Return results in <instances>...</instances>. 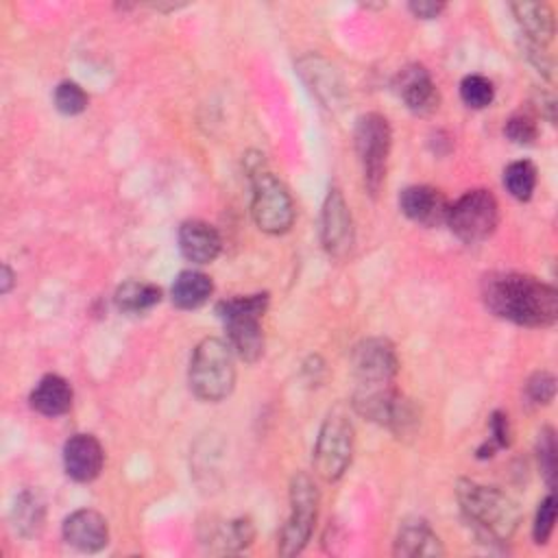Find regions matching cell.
<instances>
[{"label": "cell", "mask_w": 558, "mask_h": 558, "mask_svg": "<svg viewBox=\"0 0 558 558\" xmlns=\"http://www.w3.org/2000/svg\"><path fill=\"white\" fill-rule=\"evenodd\" d=\"M482 301L495 316L523 327H551L558 318L556 288L525 272L486 275Z\"/></svg>", "instance_id": "cell-1"}, {"label": "cell", "mask_w": 558, "mask_h": 558, "mask_svg": "<svg viewBox=\"0 0 558 558\" xmlns=\"http://www.w3.org/2000/svg\"><path fill=\"white\" fill-rule=\"evenodd\" d=\"M456 497L464 519L482 538L506 543L514 536L521 523V510L508 493L497 486L460 480L456 486Z\"/></svg>", "instance_id": "cell-2"}, {"label": "cell", "mask_w": 558, "mask_h": 558, "mask_svg": "<svg viewBox=\"0 0 558 558\" xmlns=\"http://www.w3.org/2000/svg\"><path fill=\"white\" fill-rule=\"evenodd\" d=\"M266 307H268L266 292L233 296V299L220 301L216 307L227 329V342L231 344L233 353L248 364L257 362L264 353L262 318Z\"/></svg>", "instance_id": "cell-3"}, {"label": "cell", "mask_w": 558, "mask_h": 558, "mask_svg": "<svg viewBox=\"0 0 558 558\" xmlns=\"http://www.w3.org/2000/svg\"><path fill=\"white\" fill-rule=\"evenodd\" d=\"M235 386L233 349L222 338H203L190 360V388L201 401H222Z\"/></svg>", "instance_id": "cell-4"}, {"label": "cell", "mask_w": 558, "mask_h": 558, "mask_svg": "<svg viewBox=\"0 0 558 558\" xmlns=\"http://www.w3.org/2000/svg\"><path fill=\"white\" fill-rule=\"evenodd\" d=\"M353 442L355 432L349 414L342 408L331 410L323 421L314 445L316 473L327 482L342 477L353 458Z\"/></svg>", "instance_id": "cell-5"}, {"label": "cell", "mask_w": 558, "mask_h": 558, "mask_svg": "<svg viewBox=\"0 0 558 558\" xmlns=\"http://www.w3.org/2000/svg\"><path fill=\"white\" fill-rule=\"evenodd\" d=\"M355 150L364 172V185L371 196H377L388 168V155L392 144L390 124L381 113H364L355 122Z\"/></svg>", "instance_id": "cell-6"}, {"label": "cell", "mask_w": 558, "mask_h": 558, "mask_svg": "<svg viewBox=\"0 0 558 558\" xmlns=\"http://www.w3.org/2000/svg\"><path fill=\"white\" fill-rule=\"evenodd\" d=\"M251 179V214L255 225L270 235H281L290 231L294 222V201L288 187L268 170H257L248 174Z\"/></svg>", "instance_id": "cell-7"}, {"label": "cell", "mask_w": 558, "mask_h": 558, "mask_svg": "<svg viewBox=\"0 0 558 558\" xmlns=\"http://www.w3.org/2000/svg\"><path fill=\"white\" fill-rule=\"evenodd\" d=\"M318 514V488L307 473H296L290 482V514L279 534V554L294 556L312 538Z\"/></svg>", "instance_id": "cell-8"}, {"label": "cell", "mask_w": 558, "mask_h": 558, "mask_svg": "<svg viewBox=\"0 0 558 558\" xmlns=\"http://www.w3.org/2000/svg\"><path fill=\"white\" fill-rule=\"evenodd\" d=\"M456 238L475 244L493 235L499 222L497 198L488 190H469L453 205H449L447 220Z\"/></svg>", "instance_id": "cell-9"}, {"label": "cell", "mask_w": 558, "mask_h": 558, "mask_svg": "<svg viewBox=\"0 0 558 558\" xmlns=\"http://www.w3.org/2000/svg\"><path fill=\"white\" fill-rule=\"evenodd\" d=\"M353 373L357 384L375 386V384H392L399 371V357L395 344L386 338H368L362 340L351 355Z\"/></svg>", "instance_id": "cell-10"}, {"label": "cell", "mask_w": 558, "mask_h": 558, "mask_svg": "<svg viewBox=\"0 0 558 558\" xmlns=\"http://www.w3.org/2000/svg\"><path fill=\"white\" fill-rule=\"evenodd\" d=\"M320 240L325 251L336 259H344L353 248V240H355L353 218L342 192L336 187L329 190L323 203Z\"/></svg>", "instance_id": "cell-11"}, {"label": "cell", "mask_w": 558, "mask_h": 558, "mask_svg": "<svg viewBox=\"0 0 558 558\" xmlns=\"http://www.w3.org/2000/svg\"><path fill=\"white\" fill-rule=\"evenodd\" d=\"M395 87H397L399 98L405 102V107H408L412 113L427 116V113H432V111L438 109L440 94H438L436 83L432 81L429 72H427L423 65H418V63L405 65V68L397 74Z\"/></svg>", "instance_id": "cell-12"}, {"label": "cell", "mask_w": 558, "mask_h": 558, "mask_svg": "<svg viewBox=\"0 0 558 558\" xmlns=\"http://www.w3.org/2000/svg\"><path fill=\"white\" fill-rule=\"evenodd\" d=\"M399 209L421 227H436L447 220L449 201L432 185H410L399 194Z\"/></svg>", "instance_id": "cell-13"}, {"label": "cell", "mask_w": 558, "mask_h": 558, "mask_svg": "<svg viewBox=\"0 0 558 558\" xmlns=\"http://www.w3.org/2000/svg\"><path fill=\"white\" fill-rule=\"evenodd\" d=\"M105 451L96 436L74 434L63 445V466L74 482H92L100 475Z\"/></svg>", "instance_id": "cell-14"}, {"label": "cell", "mask_w": 558, "mask_h": 558, "mask_svg": "<svg viewBox=\"0 0 558 558\" xmlns=\"http://www.w3.org/2000/svg\"><path fill=\"white\" fill-rule=\"evenodd\" d=\"M63 538L68 545L76 547L78 551H100L109 543V525L107 519L89 508L74 510L63 521Z\"/></svg>", "instance_id": "cell-15"}, {"label": "cell", "mask_w": 558, "mask_h": 558, "mask_svg": "<svg viewBox=\"0 0 558 558\" xmlns=\"http://www.w3.org/2000/svg\"><path fill=\"white\" fill-rule=\"evenodd\" d=\"M181 255L192 264H209L218 257L222 240L205 220H185L177 233Z\"/></svg>", "instance_id": "cell-16"}, {"label": "cell", "mask_w": 558, "mask_h": 558, "mask_svg": "<svg viewBox=\"0 0 558 558\" xmlns=\"http://www.w3.org/2000/svg\"><path fill=\"white\" fill-rule=\"evenodd\" d=\"M392 551L395 556H403V558H416V556L434 558L445 554L440 538L423 519H408L401 523Z\"/></svg>", "instance_id": "cell-17"}, {"label": "cell", "mask_w": 558, "mask_h": 558, "mask_svg": "<svg viewBox=\"0 0 558 558\" xmlns=\"http://www.w3.org/2000/svg\"><path fill=\"white\" fill-rule=\"evenodd\" d=\"M510 11L525 35V41L534 46H545L551 41L556 24H554V11L545 2H512Z\"/></svg>", "instance_id": "cell-18"}, {"label": "cell", "mask_w": 558, "mask_h": 558, "mask_svg": "<svg viewBox=\"0 0 558 558\" xmlns=\"http://www.w3.org/2000/svg\"><path fill=\"white\" fill-rule=\"evenodd\" d=\"M72 386L61 375H44L31 392V408L44 416H61L72 408Z\"/></svg>", "instance_id": "cell-19"}, {"label": "cell", "mask_w": 558, "mask_h": 558, "mask_svg": "<svg viewBox=\"0 0 558 558\" xmlns=\"http://www.w3.org/2000/svg\"><path fill=\"white\" fill-rule=\"evenodd\" d=\"M299 65H301V74H303V78L307 81V85L312 87V92H314L327 107L338 105L342 89H340V81H338L333 68H331L325 59L314 57V54L301 59Z\"/></svg>", "instance_id": "cell-20"}, {"label": "cell", "mask_w": 558, "mask_h": 558, "mask_svg": "<svg viewBox=\"0 0 558 558\" xmlns=\"http://www.w3.org/2000/svg\"><path fill=\"white\" fill-rule=\"evenodd\" d=\"M214 292V281L201 272V270H183L177 275L172 288H170V296L172 303L181 310H196L203 303H207V299Z\"/></svg>", "instance_id": "cell-21"}, {"label": "cell", "mask_w": 558, "mask_h": 558, "mask_svg": "<svg viewBox=\"0 0 558 558\" xmlns=\"http://www.w3.org/2000/svg\"><path fill=\"white\" fill-rule=\"evenodd\" d=\"M116 305L126 314H142L161 301V290L146 281H124L116 290Z\"/></svg>", "instance_id": "cell-22"}, {"label": "cell", "mask_w": 558, "mask_h": 558, "mask_svg": "<svg viewBox=\"0 0 558 558\" xmlns=\"http://www.w3.org/2000/svg\"><path fill=\"white\" fill-rule=\"evenodd\" d=\"M11 521L17 534L35 536L44 525V501L35 493H22L11 508Z\"/></svg>", "instance_id": "cell-23"}, {"label": "cell", "mask_w": 558, "mask_h": 558, "mask_svg": "<svg viewBox=\"0 0 558 558\" xmlns=\"http://www.w3.org/2000/svg\"><path fill=\"white\" fill-rule=\"evenodd\" d=\"M504 185L512 198L530 201L536 187V166L527 159L508 163V168L504 170Z\"/></svg>", "instance_id": "cell-24"}, {"label": "cell", "mask_w": 558, "mask_h": 558, "mask_svg": "<svg viewBox=\"0 0 558 558\" xmlns=\"http://www.w3.org/2000/svg\"><path fill=\"white\" fill-rule=\"evenodd\" d=\"M253 536H255L253 523H251V519L244 517V519H235V521L214 527L209 541L218 543L222 551H238V549H244L246 545H251Z\"/></svg>", "instance_id": "cell-25"}, {"label": "cell", "mask_w": 558, "mask_h": 558, "mask_svg": "<svg viewBox=\"0 0 558 558\" xmlns=\"http://www.w3.org/2000/svg\"><path fill=\"white\" fill-rule=\"evenodd\" d=\"M460 98L471 109H486L495 98V87L486 76L469 74L460 83Z\"/></svg>", "instance_id": "cell-26"}, {"label": "cell", "mask_w": 558, "mask_h": 558, "mask_svg": "<svg viewBox=\"0 0 558 558\" xmlns=\"http://www.w3.org/2000/svg\"><path fill=\"white\" fill-rule=\"evenodd\" d=\"M87 94L74 81H61L54 89V107L65 116H76L87 109Z\"/></svg>", "instance_id": "cell-27"}, {"label": "cell", "mask_w": 558, "mask_h": 558, "mask_svg": "<svg viewBox=\"0 0 558 558\" xmlns=\"http://www.w3.org/2000/svg\"><path fill=\"white\" fill-rule=\"evenodd\" d=\"M536 456H538V466L541 473L547 482V486H554L556 480V434L551 427H543L538 432V440H536Z\"/></svg>", "instance_id": "cell-28"}, {"label": "cell", "mask_w": 558, "mask_h": 558, "mask_svg": "<svg viewBox=\"0 0 558 558\" xmlns=\"http://www.w3.org/2000/svg\"><path fill=\"white\" fill-rule=\"evenodd\" d=\"M490 438L477 449V458H493L497 449H504L510 445V423H508V414H504L501 410L490 414Z\"/></svg>", "instance_id": "cell-29"}, {"label": "cell", "mask_w": 558, "mask_h": 558, "mask_svg": "<svg viewBox=\"0 0 558 558\" xmlns=\"http://www.w3.org/2000/svg\"><path fill=\"white\" fill-rule=\"evenodd\" d=\"M554 521H556V499L554 495L549 493L541 504H538V510H536V517H534V525H532V536L538 545H545L554 532Z\"/></svg>", "instance_id": "cell-30"}, {"label": "cell", "mask_w": 558, "mask_h": 558, "mask_svg": "<svg viewBox=\"0 0 558 558\" xmlns=\"http://www.w3.org/2000/svg\"><path fill=\"white\" fill-rule=\"evenodd\" d=\"M525 395L532 403L547 405L549 401H554V395H556V377L547 371L534 373L525 384Z\"/></svg>", "instance_id": "cell-31"}, {"label": "cell", "mask_w": 558, "mask_h": 558, "mask_svg": "<svg viewBox=\"0 0 558 558\" xmlns=\"http://www.w3.org/2000/svg\"><path fill=\"white\" fill-rule=\"evenodd\" d=\"M504 133L510 142L514 144H534V140L538 137V126L534 122V118L525 116V113H514L506 126H504Z\"/></svg>", "instance_id": "cell-32"}, {"label": "cell", "mask_w": 558, "mask_h": 558, "mask_svg": "<svg viewBox=\"0 0 558 558\" xmlns=\"http://www.w3.org/2000/svg\"><path fill=\"white\" fill-rule=\"evenodd\" d=\"M410 11L416 15V17H423V20H432V17H438L445 9L442 2H432V0H416V2H410L408 4Z\"/></svg>", "instance_id": "cell-33"}, {"label": "cell", "mask_w": 558, "mask_h": 558, "mask_svg": "<svg viewBox=\"0 0 558 558\" xmlns=\"http://www.w3.org/2000/svg\"><path fill=\"white\" fill-rule=\"evenodd\" d=\"M11 286H13V270L4 264V266H2V281H0V290L7 294V292L11 290Z\"/></svg>", "instance_id": "cell-34"}]
</instances>
